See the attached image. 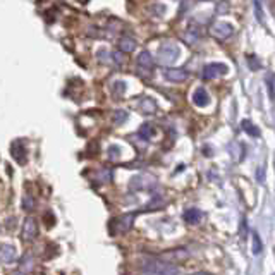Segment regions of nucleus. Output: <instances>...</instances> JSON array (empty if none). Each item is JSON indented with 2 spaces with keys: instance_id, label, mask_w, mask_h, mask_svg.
Returning <instances> with one entry per match:
<instances>
[{
  "instance_id": "1a4fd4ad",
  "label": "nucleus",
  "mask_w": 275,
  "mask_h": 275,
  "mask_svg": "<svg viewBox=\"0 0 275 275\" xmlns=\"http://www.w3.org/2000/svg\"><path fill=\"white\" fill-rule=\"evenodd\" d=\"M193 103H195L196 107H207L208 103H210V95H208V91L205 90V88H198V90H195L193 93Z\"/></svg>"
},
{
  "instance_id": "9d476101",
  "label": "nucleus",
  "mask_w": 275,
  "mask_h": 275,
  "mask_svg": "<svg viewBox=\"0 0 275 275\" xmlns=\"http://www.w3.org/2000/svg\"><path fill=\"white\" fill-rule=\"evenodd\" d=\"M17 257L15 248L10 245H0V262L2 263H12Z\"/></svg>"
},
{
  "instance_id": "5701e85b",
  "label": "nucleus",
  "mask_w": 275,
  "mask_h": 275,
  "mask_svg": "<svg viewBox=\"0 0 275 275\" xmlns=\"http://www.w3.org/2000/svg\"><path fill=\"white\" fill-rule=\"evenodd\" d=\"M265 84L267 91H269V98L274 100V72H267L265 74Z\"/></svg>"
},
{
  "instance_id": "bb28decb",
  "label": "nucleus",
  "mask_w": 275,
  "mask_h": 275,
  "mask_svg": "<svg viewBox=\"0 0 275 275\" xmlns=\"http://www.w3.org/2000/svg\"><path fill=\"white\" fill-rule=\"evenodd\" d=\"M122 55H126V53H122V52H115V53H112V60L115 62V64L121 67V65L124 64V60H126V57H122Z\"/></svg>"
},
{
  "instance_id": "412c9836",
  "label": "nucleus",
  "mask_w": 275,
  "mask_h": 275,
  "mask_svg": "<svg viewBox=\"0 0 275 275\" xmlns=\"http://www.w3.org/2000/svg\"><path fill=\"white\" fill-rule=\"evenodd\" d=\"M127 119H129V112L127 110H115L114 115H112V121L115 124H124Z\"/></svg>"
},
{
  "instance_id": "0eeeda50",
  "label": "nucleus",
  "mask_w": 275,
  "mask_h": 275,
  "mask_svg": "<svg viewBox=\"0 0 275 275\" xmlns=\"http://www.w3.org/2000/svg\"><path fill=\"white\" fill-rule=\"evenodd\" d=\"M21 236H22V241H26V243L34 241V239H36V236H38V226H36V220L31 219V217H28V219L24 220V224H22Z\"/></svg>"
},
{
  "instance_id": "f3484780",
  "label": "nucleus",
  "mask_w": 275,
  "mask_h": 275,
  "mask_svg": "<svg viewBox=\"0 0 275 275\" xmlns=\"http://www.w3.org/2000/svg\"><path fill=\"white\" fill-rule=\"evenodd\" d=\"M24 153H26V150L22 148L21 141L14 143V146H12V157L19 162V164H24V160H26V158H24Z\"/></svg>"
},
{
  "instance_id": "4468645a",
  "label": "nucleus",
  "mask_w": 275,
  "mask_h": 275,
  "mask_svg": "<svg viewBox=\"0 0 275 275\" xmlns=\"http://www.w3.org/2000/svg\"><path fill=\"white\" fill-rule=\"evenodd\" d=\"M138 107L143 114H153L155 108H157V103H155V100L150 98V96H143V98L138 102Z\"/></svg>"
},
{
  "instance_id": "6ab92c4d",
  "label": "nucleus",
  "mask_w": 275,
  "mask_h": 275,
  "mask_svg": "<svg viewBox=\"0 0 275 275\" xmlns=\"http://www.w3.org/2000/svg\"><path fill=\"white\" fill-rule=\"evenodd\" d=\"M155 134V127L152 126V124H143L141 127H139V136H141L143 139H152Z\"/></svg>"
},
{
  "instance_id": "4be33fe9",
  "label": "nucleus",
  "mask_w": 275,
  "mask_h": 275,
  "mask_svg": "<svg viewBox=\"0 0 275 275\" xmlns=\"http://www.w3.org/2000/svg\"><path fill=\"white\" fill-rule=\"evenodd\" d=\"M251 239H253V246H251V250H253V255H260V253H262V250H263V245H262L260 236H258L257 232H253V236H251Z\"/></svg>"
},
{
  "instance_id": "423d86ee",
  "label": "nucleus",
  "mask_w": 275,
  "mask_h": 275,
  "mask_svg": "<svg viewBox=\"0 0 275 275\" xmlns=\"http://www.w3.org/2000/svg\"><path fill=\"white\" fill-rule=\"evenodd\" d=\"M210 33H212V36L217 38V40H226V38H229L231 34L234 33V26L226 21H217L212 24Z\"/></svg>"
},
{
  "instance_id": "9b49d317",
  "label": "nucleus",
  "mask_w": 275,
  "mask_h": 275,
  "mask_svg": "<svg viewBox=\"0 0 275 275\" xmlns=\"http://www.w3.org/2000/svg\"><path fill=\"white\" fill-rule=\"evenodd\" d=\"M188 257H189V253H188V251H184V250H176V251H170V253L162 255V258H164L165 262L172 263V265L179 263L181 260H186Z\"/></svg>"
},
{
  "instance_id": "39448f33",
  "label": "nucleus",
  "mask_w": 275,
  "mask_h": 275,
  "mask_svg": "<svg viewBox=\"0 0 275 275\" xmlns=\"http://www.w3.org/2000/svg\"><path fill=\"white\" fill-rule=\"evenodd\" d=\"M229 67L222 62H212V64L205 65L203 67V79L205 81H210V79H215V77H220V76H226Z\"/></svg>"
},
{
  "instance_id": "2eb2a0df",
  "label": "nucleus",
  "mask_w": 275,
  "mask_h": 275,
  "mask_svg": "<svg viewBox=\"0 0 275 275\" xmlns=\"http://www.w3.org/2000/svg\"><path fill=\"white\" fill-rule=\"evenodd\" d=\"M119 50H121L122 53H131L136 50V41L133 40V38L129 36H124L119 40Z\"/></svg>"
},
{
  "instance_id": "f03ea898",
  "label": "nucleus",
  "mask_w": 275,
  "mask_h": 275,
  "mask_svg": "<svg viewBox=\"0 0 275 275\" xmlns=\"http://www.w3.org/2000/svg\"><path fill=\"white\" fill-rule=\"evenodd\" d=\"M179 57H181V48L174 43V41H165L164 45H160V48H158L157 52V62L160 65H165V67L176 64Z\"/></svg>"
},
{
  "instance_id": "a211bd4d",
  "label": "nucleus",
  "mask_w": 275,
  "mask_h": 275,
  "mask_svg": "<svg viewBox=\"0 0 275 275\" xmlns=\"http://www.w3.org/2000/svg\"><path fill=\"white\" fill-rule=\"evenodd\" d=\"M183 40L188 45H195V43H198L200 41V33L198 31H195V29H189L183 34Z\"/></svg>"
},
{
  "instance_id": "7ed1b4c3",
  "label": "nucleus",
  "mask_w": 275,
  "mask_h": 275,
  "mask_svg": "<svg viewBox=\"0 0 275 275\" xmlns=\"http://www.w3.org/2000/svg\"><path fill=\"white\" fill-rule=\"evenodd\" d=\"M157 184V179L150 174H139V176H134L129 183V188L134 189V191H146V189H152Z\"/></svg>"
},
{
  "instance_id": "dca6fc26",
  "label": "nucleus",
  "mask_w": 275,
  "mask_h": 275,
  "mask_svg": "<svg viewBox=\"0 0 275 275\" xmlns=\"http://www.w3.org/2000/svg\"><path fill=\"white\" fill-rule=\"evenodd\" d=\"M33 270V257L29 253H26L24 257L21 258V263H19V272L21 274H28Z\"/></svg>"
},
{
  "instance_id": "cd10ccee",
  "label": "nucleus",
  "mask_w": 275,
  "mask_h": 275,
  "mask_svg": "<svg viewBox=\"0 0 275 275\" xmlns=\"http://www.w3.org/2000/svg\"><path fill=\"white\" fill-rule=\"evenodd\" d=\"M124 90H126V83H122V81H117L114 86V91L115 93H122Z\"/></svg>"
},
{
  "instance_id": "f257e3e1",
  "label": "nucleus",
  "mask_w": 275,
  "mask_h": 275,
  "mask_svg": "<svg viewBox=\"0 0 275 275\" xmlns=\"http://www.w3.org/2000/svg\"><path fill=\"white\" fill-rule=\"evenodd\" d=\"M141 272L145 274H181V269L174 267L172 263L165 262V260H158V258H148L141 263Z\"/></svg>"
},
{
  "instance_id": "f8f14e48",
  "label": "nucleus",
  "mask_w": 275,
  "mask_h": 275,
  "mask_svg": "<svg viewBox=\"0 0 275 275\" xmlns=\"http://www.w3.org/2000/svg\"><path fill=\"white\" fill-rule=\"evenodd\" d=\"M134 214H127L121 217V219L115 220V224H117V234H122V232H127L131 229V226H133V220H134Z\"/></svg>"
},
{
  "instance_id": "20e7f679",
  "label": "nucleus",
  "mask_w": 275,
  "mask_h": 275,
  "mask_svg": "<svg viewBox=\"0 0 275 275\" xmlns=\"http://www.w3.org/2000/svg\"><path fill=\"white\" fill-rule=\"evenodd\" d=\"M136 62H138V76L148 77L150 74H152V69H153V55L148 52V50H143V52H139Z\"/></svg>"
},
{
  "instance_id": "ddd939ff",
  "label": "nucleus",
  "mask_w": 275,
  "mask_h": 275,
  "mask_svg": "<svg viewBox=\"0 0 275 275\" xmlns=\"http://www.w3.org/2000/svg\"><path fill=\"white\" fill-rule=\"evenodd\" d=\"M201 219H203V212L198 210V208H189V210H186V214H184V220L188 224H191V226L200 224Z\"/></svg>"
},
{
  "instance_id": "393cba45",
  "label": "nucleus",
  "mask_w": 275,
  "mask_h": 275,
  "mask_svg": "<svg viewBox=\"0 0 275 275\" xmlns=\"http://www.w3.org/2000/svg\"><path fill=\"white\" fill-rule=\"evenodd\" d=\"M22 208H24L26 212H29V210H33L34 208V200H33V196L31 195L22 196Z\"/></svg>"
},
{
  "instance_id": "a878e982",
  "label": "nucleus",
  "mask_w": 275,
  "mask_h": 275,
  "mask_svg": "<svg viewBox=\"0 0 275 275\" xmlns=\"http://www.w3.org/2000/svg\"><path fill=\"white\" fill-rule=\"evenodd\" d=\"M248 65H250L251 71H258L260 69V60L257 55H248Z\"/></svg>"
},
{
  "instance_id": "6e6552de",
  "label": "nucleus",
  "mask_w": 275,
  "mask_h": 275,
  "mask_svg": "<svg viewBox=\"0 0 275 275\" xmlns=\"http://www.w3.org/2000/svg\"><path fill=\"white\" fill-rule=\"evenodd\" d=\"M164 77L170 83H183L188 79V71L181 67H169L164 71Z\"/></svg>"
},
{
  "instance_id": "aec40b11",
  "label": "nucleus",
  "mask_w": 275,
  "mask_h": 275,
  "mask_svg": "<svg viewBox=\"0 0 275 275\" xmlns=\"http://www.w3.org/2000/svg\"><path fill=\"white\" fill-rule=\"evenodd\" d=\"M243 131L250 134V136H260V129L255 127V124L251 121H248V119L246 121H243Z\"/></svg>"
},
{
  "instance_id": "b1692460",
  "label": "nucleus",
  "mask_w": 275,
  "mask_h": 275,
  "mask_svg": "<svg viewBox=\"0 0 275 275\" xmlns=\"http://www.w3.org/2000/svg\"><path fill=\"white\" fill-rule=\"evenodd\" d=\"M108 158H110V160H119V158H121V146L112 145L110 148H108Z\"/></svg>"
}]
</instances>
